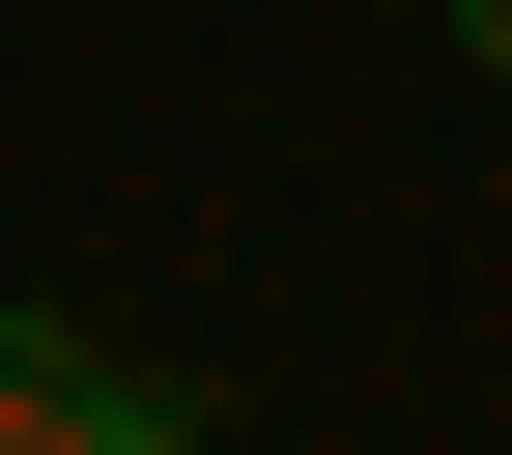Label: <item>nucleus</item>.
<instances>
[{
    "label": "nucleus",
    "mask_w": 512,
    "mask_h": 455,
    "mask_svg": "<svg viewBox=\"0 0 512 455\" xmlns=\"http://www.w3.org/2000/svg\"><path fill=\"white\" fill-rule=\"evenodd\" d=\"M456 57H484V86H512V0H456Z\"/></svg>",
    "instance_id": "obj_3"
},
{
    "label": "nucleus",
    "mask_w": 512,
    "mask_h": 455,
    "mask_svg": "<svg viewBox=\"0 0 512 455\" xmlns=\"http://www.w3.org/2000/svg\"><path fill=\"white\" fill-rule=\"evenodd\" d=\"M86 370H114L86 313H0V455H57V427H86Z\"/></svg>",
    "instance_id": "obj_1"
},
{
    "label": "nucleus",
    "mask_w": 512,
    "mask_h": 455,
    "mask_svg": "<svg viewBox=\"0 0 512 455\" xmlns=\"http://www.w3.org/2000/svg\"><path fill=\"white\" fill-rule=\"evenodd\" d=\"M57 455H228V427H200V370H143V342H114V370H86V427H57Z\"/></svg>",
    "instance_id": "obj_2"
}]
</instances>
